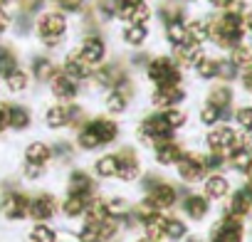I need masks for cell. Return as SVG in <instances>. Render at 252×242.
Masks as SVG:
<instances>
[{"instance_id": "obj_1", "label": "cell", "mask_w": 252, "mask_h": 242, "mask_svg": "<svg viewBox=\"0 0 252 242\" xmlns=\"http://www.w3.org/2000/svg\"><path fill=\"white\" fill-rule=\"evenodd\" d=\"M208 30H210V40H215L220 47H237L245 35V20L240 13L227 10L222 18L210 20Z\"/></svg>"}, {"instance_id": "obj_2", "label": "cell", "mask_w": 252, "mask_h": 242, "mask_svg": "<svg viewBox=\"0 0 252 242\" xmlns=\"http://www.w3.org/2000/svg\"><path fill=\"white\" fill-rule=\"evenodd\" d=\"M35 28H37V35L42 37V42L47 47H55L62 40V35L67 32V18L60 10H47V13H42L37 18Z\"/></svg>"}, {"instance_id": "obj_3", "label": "cell", "mask_w": 252, "mask_h": 242, "mask_svg": "<svg viewBox=\"0 0 252 242\" xmlns=\"http://www.w3.org/2000/svg\"><path fill=\"white\" fill-rule=\"evenodd\" d=\"M146 74L156 87H178V82H181V67L171 57L151 60L149 67H146Z\"/></svg>"}, {"instance_id": "obj_4", "label": "cell", "mask_w": 252, "mask_h": 242, "mask_svg": "<svg viewBox=\"0 0 252 242\" xmlns=\"http://www.w3.org/2000/svg\"><path fill=\"white\" fill-rule=\"evenodd\" d=\"M139 134H141V139L146 141V144H161V141H166V139H171V134H173V129L166 124V119H163V114L161 116H146L144 121H141V126H139Z\"/></svg>"}, {"instance_id": "obj_5", "label": "cell", "mask_w": 252, "mask_h": 242, "mask_svg": "<svg viewBox=\"0 0 252 242\" xmlns=\"http://www.w3.org/2000/svg\"><path fill=\"white\" fill-rule=\"evenodd\" d=\"M210 242H242V222L240 217H222L213 232H210Z\"/></svg>"}, {"instance_id": "obj_6", "label": "cell", "mask_w": 252, "mask_h": 242, "mask_svg": "<svg viewBox=\"0 0 252 242\" xmlns=\"http://www.w3.org/2000/svg\"><path fill=\"white\" fill-rule=\"evenodd\" d=\"M28 208H30V200L23 193H5L3 198H0V212H3L8 220L25 217L28 215Z\"/></svg>"}, {"instance_id": "obj_7", "label": "cell", "mask_w": 252, "mask_h": 242, "mask_svg": "<svg viewBox=\"0 0 252 242\" xmlns=\"http://www.w3.org/2000/svg\"><path fill=\"white\" fill-rule=\"evenodd\" d=\"M235 144H237V134H235L232 129H227V126H218V129H213V131L208 134V146H210V151L218 153V156L225 153V151H232Z\"/></svg>"}, {"instance_id": "obj_8", "label": "cell", "mask_w": 252, "mask_h": 242, "mask_svg": "<svg viewBox=\"0 0 252 242\" xmlns=\"http://www.w3.org/2000/svg\"><path fill=\"white\" fill-rule=\"evenodd\" d=\"M55 210H57V200H55V195H50V193H40V195H35V198L30 200L28 215L35 217L37 222H42V220H50V217L55 215Z\"/></svg>"}, {"instance_id": "obj_9", "label": "cell", "mask_w": 252, "mask_h": 242, "mask_svg": "<svg viewBox=\"0 0 252 242\" xmlns=\"http://www.w3.org/2000/svg\"><path fill=\"white\" fill-rule=\"evenodd\" d=\"M77 52L82 55V60H84L89 67H94V64H101V60H104V55H106V45H104L101 37L89 35V37H84V42H82V47H79Z\"/></svg>"}, {"instance_id": "obj_10", "label": "cell", "mask_w": 252, "mask_h": 242, "mask_svg": "<svg viewBox=\"0 0 252 242\" xmlns=\"http://www.w3.org/2000/svg\"><path fill=\"white\" fill-rule=\"evenodd\" d=\"M89 131L96 136L99 146L111 144V141L119 136V126H116V121H111V119H106V116H96V119L92 121V124H89Z\"/></svg>"}, {"instance_id": "obj_11", "label": "cell", "mask_w": 252, "mask_h": 242, "mask_svg": "<svg viewBox=\"0 0 252 242\" xmlns=\"http://www.w3.org/2000/svg\"><path fill=\"white\" fill-rule=\"evenodd\" d=\"M178 173H181L183 181L195 183V181H200L203 173H205V161H203L200 156H183V158L178 161Z\"/></svg>"}, {"instance_id": "obj_12", "label": "cell", "mask_w": 252, "mask_h": 242, "mask_svg": "<svg viewBox=\"0 0 252 242\" xmlns=\"http://www.w3.org/2000/svg\"><path fill=\"white\" fill-rule=\"evenodd\" d=\"M50 84H52V94L57 99H62V101H72L77 96V82L72 77H67L64 72H60V74L55 72V77L50 79Z\"/></svg>"}, {"instance_id": "obj_13", "label": "cell", "mask_w": 252, "mask_h": 242, "mask_svg": "<svg viewBox=\"0 0 252 242\" xmlns=\"http://www.w3.org/2000/svg\"><path fill=\"white\" fill-rule=\"evenodd\" d=\"M176 203V190L173 185H166V183H158L149 190V208L154 210H161V208H171Z\"/></svg>"}, {"instance_id": "obj_14", "label": "cell", "mask_w": 252, "mask_h": 242, "mask_svg": "<svg viewBox=\"0 0 252 242\" xmlns=\"http://www.w3.org/2000/svg\"><path fill=\"white\" fill-rule=\"evenodd\" d=\"M141 222H144V230H146V235H149V240H161V237H166V225H168V217L166 215H161L158 210H151V212H146L144 217H141Z\"/></svg>"}, {"instance_id": "obj_15", "label": "cell", "mask_w": 252, "mask_h": 242, "mask_svg": "<svg viewBox=\"0 0 252 242\" xmlns=\"http://www.w3.org/2000/svg\"><path fill=\"white\" fill-rule=\"evenodd\" d=\"M139 171H141V166L131 151H124L121 156H116V176L121 181H134L139 176Z\"/></svg>"}, {"instance_id": "obj_16", "label": "cell", "mask_w": 252, "mask_h": 242, "mask_svg": "<svg viewBox=\"0 0 252 242\" xmlns=\"http://www.w3.org/2000/svg\"><path fill=\"white\" fill-rule=\"evenodd\" d=\"M183 89L181 87H156L154 91V104L156 106H163V109H173L176 104L183 101Z\"/></svg>"}, {"instance_id": "obj_17", "label": "cell", "mask_w": 252, "mask_h": 242, "mask_svg": "<svg viewBox=\"0 0 252 242\" xmlns=\"http://www.w3.org/2000/svg\"><path fill=\"white\" fill-rule=\"evenodd\" d=\"M121 20H126L129 25H146V20L151 18V8L146 3H139V5H126V8H119L116 10Z\"/></svg>"}, {"instance_id": "obj_18", "label": "cell", "mask_w": 252, "mask_h": 242, "mask_svg": "<svg viewBox=\"0 0 252 242\" xmlns=\"http://www.w3.org/2000/svg\"><path fill=\"white\" fill-rule=\"evenodd\" d=\"M74 116H77V109L57 104V106H52V109L47 111V126H52V129H60V126H69L72 121H74Z\"/></svg>"}, {"instance_id": "obj_19", "label": "cell", "mask_w": 252, "mask_h": 242, "mask_svg": "<svg viewBox=\"0 0 252 242\" xmlns=\"http://www.w3.org/2000/svg\"><path fill=\"white\" fill-rule=\"evenodd\" d=\"M64 74L77 82V79H82V77H89V74H92V67H89V64L82 60V55L74 50V52H69L67 60H64Z\"/></svg>"}, {"instance_id": "obj_20", "label": "cell", "mask_w": 252, "mask_h": 242, "mask_svg": "<svg viewBox=\"0 0 252 242\" xmlns=\"http://www.w3.org/2000/svg\"><path fill=\"white\" fill-rule=\"evenodd\" d=\"M181 158H183V151H181V146H178L176 141L166 139V141L156 144V161H158V163L171 166V163H178Z\"/></svg>"}, {"instance_id": "obj_21", "label": "cell", "mask_w": 252, "mask_h": 242, "mask_svg": "<svg viewBox=\"0 0 252 242\" xmlns=\"http://www.w3.org/2000/svg\"><path fill=\"white\" fill-rule=\"evenodd\" d=\"M50 158H52V151H50L47 144L35 141V144H30V146L25 149V161H28V166H37V168H42Z\"/></svg>"}, {"instance_id": "obj_22", "label": "cell", "mask_w": 252, "mask_h": 242, "mask_svg": "<svg viewBox=\"0 0 252 242\" xmlns=\"http://www.w3.org/2000/svg\"><path fill=\"white\" fill-rule=\"evenodd\" d=\"M106 106H109L111 114H121V111H126V106H129V87H126L124 82H121L119 87L111 89V94L106 96Z\"/></svg>"}, {"instance_id": "obj_23", "label": "cell", "mask_w": 252, "mask_h": 242, "mask_svg": "<svg viewBox=\"0 0 252 242\" xmlns=\"http://www.w3.org/2000/svg\"><path fill=\"white\" fill-rule=\"evenodd\" d=\"M237 171H250L252 168V151L250 146L242 141V136H237V144L232 149V161H230Z\"/></svg>"}, {"instance_id": "obj_24", "label": "cell", "mask_w": 252, "mask_h": 242, "mask_svg": "<svg viewBox=\"0 0 252 242\" xmlns=\"http://www.w3.org/2000/svg\"><path fill=\"white\" fill-rule=\"evenodd\" d=\"M252 210V195L247 190H237L230 200V215L232 217H242Z\"/></svg>"}, {"instance_id": "obj_25", "label": "cell", "mask_w": 252, "mask_h": 242, "mask_svg": "<svg viewBox=\"0 0 252 242\" xmlns=\"http://www.w3.org/2000/svg\"><path fill=\"white\" fill-rule=\"evenodd\" d=\"M183 208H186V215H188V217L203 220V217L208 215V198H203V195H188Z\"/></svg>"}, {"instance_id": "obj_26", "label": "cell", "mask_w": 252, "mask_h": 242, "mask_svg": "<svg viewBox=\"0 0 252 242\" xmlns=\"http://www.w3.org/2000/svg\"><path fill=\"white\" fill-rule=\"evenodd\" d=\"M149 37V28L146 25H126L124 28V42L131 47H141Z\"/></svg>"}, {"instance_id": "obj_27", "label": "cell", "mask_w": 252, "mask_h": 242, "mask_svg": "<svg viewBox=\"0 0 252 242\" xmlns=\"http://www.w3.org/2000/svg\"><path fill=\"white\" fill-rule=\"evenodd\" d=\"M89 205V198L87 195H79V193H69V198L62 203V210L69 215V217H77L79 212H84Z\"/></svg>"}, {"instance_id": "obj_28", "label": "cell", "mask_w": 252, "mask_h": 242, "mask_svg": "<svg viewBox=\"0 0 252 242\" xmlns=\"http://www.w3.org/2000/svg\"><path fill=\"white\" fill-rule=\"evenodd\" d=\"M166 35H168V42H171L173 47L190 45V40H188V30H186V25H183V23H168Z\"/></svg>"}, {"instance_id": "obj_29", "label": "cell", "mask_w": 252, "mask_h": 242, "mask_svg": "<svg viewBox=\"0 0 252 242\" xmlns=\"http://www.w3.org/2000/svg\"><path fill=\"white\" fill-rule=\"evenodd\" d=\"M186 30H188L190 45H200L203 40L210 37V30H208V23H205V20H193V23L186 25Z\"/></svg>"}, {"instance_id": "obj_30", "label": "cell", "mask_w": 252, "mask_h": 242, "mask_svg": "<svg viewBox=\"0 0 252 242\" xmlns=\"http://www.w3.org/2000/svg\"><path fill=\"white\" fill-rule=\"evenodd\" d=\"M69 193H79V195H89L92 193V178L82 171H74L69 176Z\"/></svg>"}, {"instance_id": "obj_31", "label": "cell", "mask_w": 252, "mask_h": 242, "mask_svg": "<svg viewBox=\"0 0 252 242\" xmlns=\"http://www.w3.org/2000/svg\"><path fill=\"white\" fill-rule=\"evenodd\" d=\"M84 215H87L89 225H101L104 220H109V210H106V203H99V200L89 203V205H87V210H84Z\"/></svg>"}, {"instance_id": "obj_32", "label": "cell", "mask_w": 252, "mask_h": 242, "mask_svg": "<svg viewBox=\"0 0 252 242\" xmlns=\"http://www.w3.org/2000/svg\"><path fill=\"white\" fill-rule=\"evenodd\" d=\"M5 84H8V89L10 91H25L28 89V84H30V77H28V72H23L20 67L18 69H13L8 77H5Z\"/></svg>"}, {"instance_id": "obj_33", "label": "cell", "mask_w": 252, "mask_h": 242, "mask_svg": "<svg viewBox=\"0 0 252 242\" xmlns=\"http://www.w3.org/2000/svg\"><path fill=\"white\" fill-rule=\"evenodd\" d=\"M227 193V178H222V176H210L208 181H205V195L208 198H222Z\"/></svg>"}, {"instance_id": "obj_34", "label": "cell", "mask_w": 252, "mask_h": 242, "mask_svg": "<svg viewBox=\"0 0 252 242\" xmlns=\"http://www.w3.org/2000/svg\"><path fill=\"white\" fill-rule=\"evenodd\" d=\"M13 69H18V57L10 47H0V77H8Z\"/></svg>"}, {"instance_id": "obj_35", "label": "cell", "mask_w": 252, "mask_h": 242, "mask_svg": "<svg viewBox=\"0 0 252 242\" xmlns=\"http://www.w3.org/2000/svg\"><path fill=\"white\" fill-rule=\"evenodd\" d=\"M235 67H252V47H247V45H237V47H232V60H230Z\"/></svg>"}, {"instance_id": "obj_36", "label": "cell", "mask_w": 252, "mask_h": 242, "mask_svg": "<svg viewBox=\"0 0 252 242\" xmlns=\"http://www.w3.org/2000/svg\"><path fill=\"white\" fill-rule=\"evenodd\" d=\"M10 126L13 129H28L30 126V111L23 106H10Z\"/></svg>"}, {"instance_id": "obj_37", "label": "cell", "mask_w": 252, "mask_h": 242, "mask_svg": "<svg viewBox=\"0 0 252 242\" xmlns=\"http://www.w3.org/2000/svg\"><path fill=\"white\" fill-rule=\"evenodd\" d=\"M32 72H35L37 79H52V77H55V64H52L47 57H37V60L32 62Z\"/></svg>"}, {"instance_id": "obj_38", "label": "cell", "mask_w": 252, "mask_h": 242, "mask_svg": "<svg viewBox=\"0 0 252 242\" xmlns=\"http://www.w3.org/2000/svg\"><path fill=\"white\" fill-rule=\"evenodd\" d=\"M195 72H198L203 79H213V77H218V72H220V62H218V60H210V57H203V60L198 62Z\"/></svg>"}, {"instance_id": "obj_39", "label": "cell", "mask_w": 252, "mask_h": 242, "mask_svg": "<svg viewBox=\"0 0 252 242\" xmlns=\"http://www.w3.org/2000/svg\"><path fill=\"white\" fill-rule=\"evenodd\" d=\"M96 173L101 176V178H114L116 176V156H101L99 161H96Z\"/></svg>"}, {"instance_id": "obj_40", "label": "cell", "mask_w": 252, "mask_h": 242, "mask_svg": "<svg viewBox=\"0 0 252 242\" xmlns=\"http://www.w3.org/2000/svg\"><path fill=\"white\" fill-rule=\"evenodd\" d=\"M30 242H57V235L47 225H35L30 232Z\"/></svg>"}, {"instance_id": "obj_41", "label": "cell", "mask_w": 252, "mask_h": 242, "mask_svg": "<svg viewBox=\"0 0 252 242\" xmlns=\"http://www.w3.org/2000/svg\"><path fill=\"white\" fill-rule=\"evenodd\" d=\"M230 99H232V91H230L227 87H215V89L210 91V101H208V104H213V106L222 109V106H227V104H230Z\"/></svg>"}, {"instance_id": "obj_42", "label": "cell", "mask_w": 252, "mask_h": 242, "mask_svg": "<svg viewBox=\"0 0 252 242\" xmlns=\"http://www.w3.org/2000/svg\"><path fill=\"white\" fill-rule=\"evenodd\" d=\"M166 237H168V240H181V237H186V222L168 217V225H166Z\"/></svg>"}, {"instance_id": "obj_43", "label": "cell", "mask_w": 252, "mask_h": 242, "mask_svg": "<svg viewBox=\"0 0 252 242\" xmlns=\"http://www.w3.org/2000/svg\"><path fill=\"white\" fill-rule=\"evenodd\" d=\"M163 119H166V124H168L173 131H176V129H181V126L186 124V114H183V111H178V109H166Z\"/></svg>"}, {"instance_id": "obj_44", "label": "cell", "mask_w": 252, "mask_h": 242, "mask_svg": "<svg viewBox=\"0 0 252 242\" xmlns=\"http://www.w3.org/2000/svg\"><path fill=\"white\" fill-rule=\"evenodd\" d=\"M79 242H101V232H99V225H89L79 232Z\"/></svg>"}, {"instance_id": "obj_45", "label": "cell", "mask_w": 252, "mask_h": 242, "mask_svg": "<svg viewBox=\"0 0 252 242\" xmlns=\"http://www.w3.org/2000/svg\"><path fill=\"white\" fill-rule=\"evenodd\" d=\"M77 144H79L82 149H87V151H92V149H96V146H99V141H96V136H94V134L89 131V126H87V129H84V131L79 134Z\"/></svg>"}, {"instance_id": "obj_46", "label": "cell", "mask_w": 252, "mask_h": 242, "mask_svg": "<svg viewBox=\"0 0 252 242\" xmlns=\"http://www.w3.org/2000/svg\"><path fill=\"white\" fill-rule=\"evenodd\" d=\"M237 124L245 131H252V106H245V109L237 111Z\"/></svg>"}, {"instance_id": "obj_47", "label": "cell", "mask_w": 252, "mask_h": 242, "mask_svg": "<svg viewBox=\"0 0 252 242\" xmlns=\"http://www.w3.org/2000/svg\"><path fill=\"white\" fill-rule=\"evenodd\" d=\"M218 116H220V109H218V106H213V104H205V106H203V111H200L203 124H215Z\"/></svg>"}, {"instance_id": "obj_48", "label": "cell", "mask_w": 252, "mask_h": 242, "mask_svg": "<svg viewBox=\"0 0 252 242\" xmlns=\"http://www.w3.org/2000/svg\"><path fill=\"white\" fill-rule=\"evenodd\" d=\"M106 210H109V217L121 215V212H126V200H124V198H111V200L106 203Z\"/></svg>"}, {"instance_id": "obj_49", "label": "cell", "mask_w": 252, "mask_h": 242, "mask_svg": "<svg viewBox=\"0 0 252 242\" xmlns=\"http://www.w3.org/2000/svg\"><path fill=\"white\" fill-rule=\"evenodd\" d=\"M10 126V106L5 101H0V134Z\"/></svg>"}, {"instance_id": "obj_50", "label": "cell", "mask_w": 252, "mask_h": 242, "mask_svg": "<svg viewBox=\"0 0 252 242\" xmlns=\"http://www.w3.org/2000/svg\"><path fill=\"white\" fill-rule=\"evenodd\" d=\"M242 84H245L247 91H252V67H247V69L242 72Z\"/></svg>"}, {"instance_id": "obj_51", "label": "cell", "mask_w": 252, "mask_h": 242, "mask_svg": "<svg viewBox=\"0 0 252 242\" xmlns=\"http://www.w3.org/2000/svg\"><path fill=\"white\" fill-rule=\"evenodd\" d=\"M111 3L116 5V10L119 8H126V5H139V3H146V0H111Z\"/></svg>"}, {"instance_id": "obj_52", "label": "cell", "mask_w": 252, "mask_h": 242, "mask_svg": "<svg viewBox=\"0 0 252 242\" xmlns=\"http://www.w3.org/2000/svg\"><path fill=\"white\" fill-rule=\"evenodd\" d=\"M208 3H213L215 8H232L235 0H208Z\"/></svg>"}, {"instance_id": "obj_53", "label": "cell", "mask_w": 252, "mask_h": 242, "mask_svg": "<svg viewBox=\"0 0 252 242\" xmlns=\"http://www.w3.org/2000/svg\"><path fill=\"white\" fill-rule=\"evenodd\" d=\"M40 3H42V0H23L25 10H35V8H40Z\"/></svg>"}, {"instance_id": "obj_54", "label": "cell", "mask_w": 252, "mask_h": 242, "mask_svg": "<svg viewBox=\"0 0 252 242\" xmlns=\"http://www.w3.org/2000/svg\"><path fill=\"white\" fill-rule=\"evenodd\" d=\"M245 28H247V30H250V32H252V13H250V15H247V20H245Z\"/></svg>"}, {"instance_id": "obj_55", "label": "cell", "mask_w": 252, "mask_h": 242, "mask_svg": "<svg viewBox=\"0 0 252 242\" xmlns=\"http://www.w3.org/2000/svg\"><path fill=\"white\" fill-rule=\"evenodd\" d=\"M141 242H154V240H141Z\"/></svg>"}, {"instance_id": "obj_56", "label": "cell", "mask_w": 252, "mask_h": 242, "mask_svg": "<svg viewBox=\"0 0 252 242\" xmlns=\"http://www.w3.org/2000/svg\"><path fill=\"white\" fill-rule=\"evenodd\" d=\"M57 3H62V0H57Z\"/></svg>"}]
</instances>
